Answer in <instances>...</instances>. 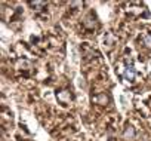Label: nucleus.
<instances>
[{
	"instance_id": "f257e3e1",
	"label": "nucleus",
	"mask_w": 151,
	"mask_h": 141,
	"mask_svg": "<svg viewBox=\"0 0 151 141\" xmlns=\"http://www.w3.org/2000/svg\"><path fill=\"white\" fill-rule=\"evenodd\" d=\"M123 138H124L126 141H130V140L135 138V128H133L132 125H127V126H126V129H124V132H123Z\"/></svg>"
},
{
	"instance_id": "6e6552de",
	"label": "nucleus",
	"mask_w": 151,
	"mask_h": 141,
	"mask_svg": "<svg viewBox=\"0 0 151 141\" xmlns=\"http://www.w3.org/2000/svg\"><path fill=\"white\" fill-rule=\"evenodd\" d=\"M77 86L79 88H85V79L83 77H77Z\"/></svg>"
},
{
	"instance_id": "423d86ee",
	"label": "nucleus",
	"mask_w": 151,
	"mask_h": 141,
	"mask_svg": "<svg viewBox=\"0 0 151 141\" xmlns=\"http://www.w3.org/2000/svg\"><path fill=\"white\" fill-rule=\"evenodd\" d=\"M111 43H113V36H111V34H108V36H107V40H104V46L111 48Z\"/></svg>"
},
{
	"instance_id": "f03ea898",
	"label": "nucleus",
	"mask_w": 151,
	"mask_h": 141,
	"mask_svg": "<svg viewBox=\"0 0 151 141\" xmlns=\"http://www.w3.org/2000/svg\"><path fill=\"white\" fill-rule=\"evenodd\" d=\"M135 76H136V73H135V68H133V67H127V68L124 70V73H123V77H124L127 82H133V80H135Z\"/></svg>"
},
{
	"instance_id": "20e7f679",
	"label": "nucleus",
	"mask_w": 151,
	"mask_h": 141,
	"mask_svg": "<svg viewBox=\"0 0 151 141\" xmlns=\"http://www.w3.org/2000/svg\"><path fill=\"white\" fill-rule=\"evenodd\" d=\"M30 5L33 8H36V11H40L43 6H45V2H30Z\"/></svg>"
},
{
	"instance_id": "39448f33",
	"label": "nucleus",
	"mask_w": 151,
	"mask_h": 141,
	"mask_svg": "<svg viewBox=\"0 0 151 141\" xmlns=\"http://www.w3.org/2000/svg\"><path fill=\"white\" fill-rule=\"evenodd\" d=\"M142 42H144V45L147 48H151V34H145L144 39H142Z\"/></svg>"
},
{
	"instance_id": "0eeeda50",
	"label": "nucleus",
	"mask_w": 151,
	"mask_h": 141,
	"mask_svg": "<svg viewBox=\"0 0 151 141\" xmlns=\"http://www.w3.org/2000/svg\"><path fill=\"white\" fill-rule=\"evenodd\" d=\"M58 98H59V100H67V101H70V100H71V97H68L67 91H62V92L58 95Z\"/></svg>"
},
{
	"instance_id": "7ed1b4c3",
	"label": "nucleus",
	"mask_w": 151,
	"mask_h": 141,
	"mask_svg": "<svg viewBox=\"0 0 151 141\" xmlns=\"http://www.w3.org/2000/svg\"><path fill=\"white\" fill-rule=\"evenodd\" d=\"M95 101H96L98 104H102V106H104V104L108 103V97H107L105 94H101V95H98V97L95 98Z\"/></svg>"
}]
</instances>
